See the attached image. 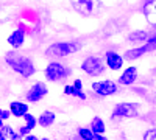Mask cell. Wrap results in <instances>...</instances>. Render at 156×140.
<instances>
[{
  "mask_svg": "<svg viewBox=\"0 0 156 140\" xmlns=\"http://www.w3.org/2000/svg\"><path fill=\"white\" fill-rule=\"evenodd\" d=\"M5 62L14 70L17 75L23 76V78H30L36 73V67L33 61L28 56H23L17 52H9L5 55Z\"/></svg>",
  "mask_w": 156,
  "mask_h": 140,
  "instance_id": "6da1fadb",
  "label": "cell"
},
{
  "mask_svg": "<svg viewBox=\"0 0 156 140\" xmlns=\"http://www.w3.org/2000/svg\"><path fill=\"white\" fill-rule=\"evenodd\" d=\"M80 50H81L80 42H55L50 47H47L45 56H48V58H64V56H69V55L80 52Z\"/></svg>",
  "mask_w": 156,
  "mask_h": 140,
  "instance_id": "7a4b0ae2",
  "label": "cell"
},
{
  "mask_svg": "<svg viewBox=\"0 0 156 140\" xmlns=\"http://www.w3.org/2000/svg\"><path fill=\"white\" fill-rule=\"evenodd\" d=\"M44 75H45L47 81L59 83V81H64L70 75V70L66 66L59 64V62H50V64L45 67V70H44Z\"/></svg>",
  "mask_w": 156,
  "mask_h": 140,
  "instance_id": "3957f363",
  "label": "cell"
},
{
  "mask_svg": "<svg viewBox=\"0 0 156 140\" xmlns=\"http://www.w3.org/2000/svg\"><path fill=\"white\" fill-rule=\"evenodd\" d=\"M81 70L89 76H98L105 72V62L98 56H89L81 62Z\"/></svg>",
  "mask_w": 156,
  "mask_h": 140,
  "instance_id": "277c9868",
  "label": "cell"
},
{
  "mask_svg": "<svg viewBox=\"0 0 156 140\" xmlns=\"http://www.w3.org/2000/svg\"><path fill=\"white\" fill-rule=\"evenodd\" d=\"M47 94H48L47 86H45L42 81H37V83H34V84L28 89V92H27V95H25V98H27L28 103H37V101L44 100Z\"/></svg>",
  "mask_w": 156,
  "mask_h": 140,
  "instance_id": "5b68a950",
  "label": "cell"
},
{
  "mask_svg": "<svg viewBox=\"0 0 156 140\" xmlns=\"http://www.w3.org/2000/svg\"><path fill=\"white\" fill-rule=\"evenodd\" d=\"M139 112V106L136 103H119L112 114H111V118H119V117H136Z\"/></svg>",
  "mask_w": 156,
  "mask_h": 140,
  "instance_id": "8992f818",
  "label": "cell"
},
{
  "mask_svg": "<svg viewBox=\"0 0 156 140\" xmlns=\"http://www.w3.org/2000/svg\"><path fill=\"white\" fill-rule=\"evenodd\" d=\"M92 90L100 97H109V95H114L117 92V84L109 81V80L95 81V83H92Z\"/></svg>",
  "mask_w": 156,
  "mask_h": 140,
  "instance_id": "52a82bcc",
  "label": "cell"
},
{
  "mask_svg": "<svg viewBox=\"0 0 156 140\" xmlns=\"http://www.w3.org/2000/svg\"><path fill=\"white\" fill-rule=\"evenodd\" d=\"M94 2L95 0H70V5L78 14L87 17L94 11Z\"/></svg>",
  "mask_w": 156,
  "mask_h": 140,
  "instance_id": "ba28073f",
  "label": "cell"
},
{
  "mask_svg": "<svg viewBox=\"0 0 156 140\" xmlns=\"http://www.w3.org/2000/svg\"><path fill=\"white\" fill-rule=\"evenodd\" d=\"M105 61H106V66L112 72L114 70H120L122 66H123V56H120L119 53H115V52H106Z\"/></svg>",
  "mask_w": 156,
  "mask_h": 140,
  "instance_id": "9c48e42d",
  "label": "cell"
},
{
  "mask_svg": "<svg viewBox=\"0 0 156 140\" xmlns=\"http://www.w3.org/2000/svg\"><path fill=\"white\" fill-rule=\"evenodd\" d=\"M137 78V69L136 67H128L123 70V73L120 75L119 78V83L123 84V86H131Z\"/></svg>",
  "mask_w": 156,
  "mask_h": 140,
  "instance_id": "30bf717a",
  "label": "cell"
},
{
  "mask_svg": "<svg viewBox=\"0 0 156 140\" xmlns=\"http://www.w3.org/2000/svg\"><path fill=\"white\" fill-rule=\"evenodd\" d=\"M23 42H25V31L23 30H16L8 36V44L12 48H20L23 45Z\"/></svg>",
  "mask_w": 156,
  "mask_h": 140,
  "instance_id": "8fae6325",
  "label": "cell"
},
{
  "mask_svg": "<svg viewBox=\"0 0 156 140\" xmlns=\"http://www.w3.org/2000/svg\"><path fill=\"white\" fill-rule=\"evenodd\" d=\"M9 112H11V115H14V117H23L25 114H28V104L22 103V101H11Z\"/></svg>",
  "mask_w": 156,
  "mask_h": 140,
  "instance_id": "7c38bea8",
  "label": "cell"
},
{
  "mask_svg": "<svg viewBox=\"0 0 156 140\" xmlns=\"http://www.w3.org/2000/svg\"><path fill=\"white\" fill-rule=\"evenodd\" d=\"M55 120H56L55 112H51V111H44L41 115L37 117V125L41 126V128H50V126L55 123Z\"/></svg>",
  "mask_w": 156,
  "mask_h": 140,
  "instance_id": "4fadbf2b",
  "label": "cell"
},
{
  "mask_svg": "<svg viewBox=\"0 0 156 140\" xmlns=\"http://www.w3.org/2000/svg\"><path fill=\"white\" fill-rule=\"evenodd\" d=\"M148 52H150V48H148V45L145 44V45H142V47H136V48L126 50L123 58L128 59V61H133V59H137V58H140L142 55H145V53H148Z\"/></svg>",
  "mask_w": 156,
  "mask_h": 140,
  "instance_id": "5bb4252c",
  "label": "cell"
},
{
  "mask_svg": "<svg viewBox=\"0 0 156 140\" xmlns=\"http://www.w3.org/2000/svg\"><path fill=\"white\" fill-rule=\"evenodd\" d=\"M0 140H22V137L11 126H3L0 128Z\"/></svg>",
  "mask_w": 156,
  "mask_h": 140,
  "instance_id": "9a60e30c",
  "label": "cell"
},
{
  "mask_svg": "<svg viewBox=\"0 0 156 140\" xmlns=\"http://www.w3.org/2000/svg\"><path fill=\"white\" fill-rule=\"evenodd\" d=\"M90 129H92L94 134H105L106 131V125L100 117H94L92 121H90Z\"/></svg>",
  "mask_w": 156,
  "mask_h": 140,
  "instance_id": "2e32d148",
  "label": "cell"
},
{
  "mask_svg": "<svg viewBox=\"0 0 156 140\" xmlns=\"http://www.w3.org/2000/svg\"><path fill=\"white\" fill-rule=\"evenodd\" d=\"M64 94H66V95H72V97H76V98H80V100H86V98H87V95L81 90V89H76V87H73L72 84L64 87Z\"/></svg>",
  "mask_w": 156,
  "mask_h": 140,
  "instance_id": "e0dca14e",
  "label": "cell"
},
{
  "mask_svg": "<svg viewBox=\"0 0 156 140\" xmlns=\"http://www.w3.org/2000/svg\"><path fill=\"white\" fill-rule=\"evenodd\" d=\"M128 39L131 41V42H136V41H137V42L147 41V39H148V33H147V31H142V30H140V31H133L131 34L128 36Z\"/></svg>",
  "mask_w": 156,
  "mask_h": 140,
  "instance_id": "ac0fdd59",
  "label": "cell"
},
{
  "mask_svg": "<svg viewBox=\"0 0 156 140\" xmlns=\"http://www.w3.org/2000/svg\"><path fill=\"white\" fill-rule=\"evenodd\" d=\"M23 120H25V126L30 129V131H33L36 126H37V118L34 117V115H31V114L28 112V114H25V115L22 117Z\"/></svg>",
  "mask_w": 156,
  "mask_h": 140,
  "instance_id": "d6986e66",
  "label": "cell"
},
{
  "mask_svg": "<svg viewBox=\"0 0 156 140\" xmlns=\"http://www.w3.org/2000/svg\"><path fill=\"white\" fill-rule=\"evenodd\" d=\"M78 135L81 137V140H94V132L90 128H84V126H81V128H78Z\"/></svg>",
  "mask_w": 156,
  "mask_h": 140,
  "instance_id": "ffe728a7",
  "label": "cell"
},
{
  "mask_svg": "<svg viewBox=\"0 0 156 140\" xmlns=\"http://www.w3.org/2000/svg\"><path fill=\"white\" fill-rule=\"evenodd\" d=\"M145 44L148 45L150 52H153V50H156V34H154V36H151V37H148Z\"/></svg>",
  "mask_w": 156,
  "mask_h": 140,
  "instance_id": "44dd1931",
  "label": "cell"
},
{
  "mask_svg": "<svg viewBox=\"0 0 156 140\" xmlns=\"http://www.w3.org/2000/svg\"><path fill=\"white\" fill-rule=\"evenodd\" d=\"M144 140H156V129H148L144 134Z\"/></svg>",
  "mask_w": 156,
  "mask_h": 140,
  "instance_id": "7402d4cb",
  "label": "cell"
},
{
  "mask_svg": "<svg viewBox=\"0 0 156 140\" xmlns=\"http://www.w3.org/2000/svg\"><path fill=\"white\" fill-rule=\"evenodd\" d=\"M9 115H11V112H9V111H6V109H0V118H2V120H8Z\"/></svg>",
  "mask_w": 156,
  "mask_h": 140,
  "instance_id": "603a6c76",
  "label": "cell"
},
{
  "mask_svg": "<svg viewBox=\"0 0 156 140\" xmlns=\"http://www.w3.org/2000/svg\"><path fill=\"white\" fill-rule=\"evenodd\" d=\"M30 132H31V131H30V129L27 128V126H22V128L19 129V134H20V137H25V135H28Z\"/></svg>",
  "mask_w": 156,
  "mask_h": 140,
  "instance_id": "cb8c5ba5",
  "label": "cell"
},
{
  "mask_svg": "<svg viewBox=\"0 0 156 140\" xmlns=\"http://www.w3.org/2000/svg\"><path fill=\"white\" fill-rule=\"evenodd\" d=\"M72 86H73V87H76V89H81V90H83V83H81V80H75Z\"/></svg>",
  "mask_w": 156,
  "mask_h": 140,
  "instance_id": "d4e9b609",
  "label": "cell"
},
{
  "mask_svg": "<svg viewBox=\"0 0 156 140\" xmlns=\"http://www.w3.org/2000/svg\"><path fill=\"white\" fill-rule=\"evenodd\" d=\"M94 140H108L105 134H94Z\"/></svg>",
  "mask_w": 156,
  "mask_h": 140,
  "instance_id": "484cf974",
  "label": "cell"
},
{
  "mask_svg": "<svg viewBox=\"0 0 156 140\" xmlns=\"http://www.w3.org/2000/svg\"><path fill=\"white\" fill-rule=\"evenodd\" d=\"M22 140H39V138H37L36 135H31V134H28V135H25Z\"/></svg>",
  "mask_w": 156,
  "mask_h": 140,
  "instance_id": "4316f807",
  "label": "cell"
},
{
  "mask_svg": "<svg viewBox=\"0 0 156 140\" xmlns=\"http://www.w3.org/2000/svg\"><path fill=\"white\" fill-rule=\"evenodd\" d=\"M3 126H5V125H3V120L0 118V128H3Z\"/></svg>",
  "mask_w": 156,
  "mask_h": 140,
  "instance_id": "83f0119b",
  "label": "cell"
},
{
  "mask_svg": "<svg viewBox=\"0 0 156 140\" xmlns=\"http://www.w3.org/2000/svg\"><path fill=\"white\" fill-rule=\"evenodd\" d=\"M39 140H50V138H39Z\"/></svg>",
  "mask_w": 156,
  "mask_h": 140,
  "instance_id": "f1b7e54d",
  "label": "cell"
}]
</instances>
